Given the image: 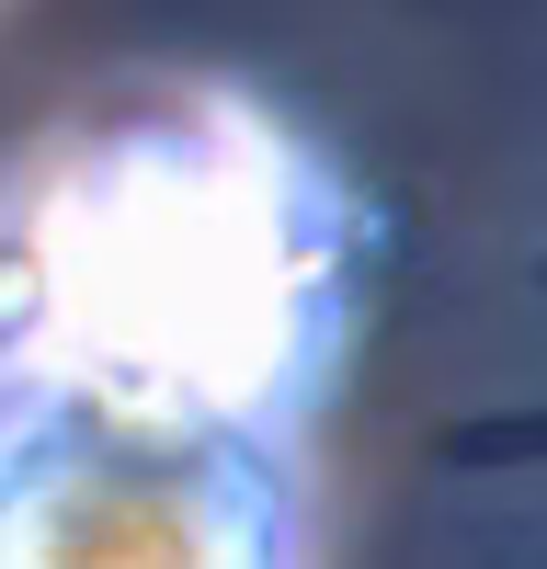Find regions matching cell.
Segmentation results:
<instances>
[{
  "instance_id": "obj_1",
  "label": "cell",
  "mask_w": 547,
  "mask_h": 569,
  "mask_svg": "<svg viewBox=\"0 0 547 569\" xmlns=\"http://www.w3.org/2000/svg\"><path fill=\"white\" fill-rule=\"evenodd\" d=\"M34 308H46L34 251H0V342H23V330H34Z\"/></svg>"
}]
</instances>
